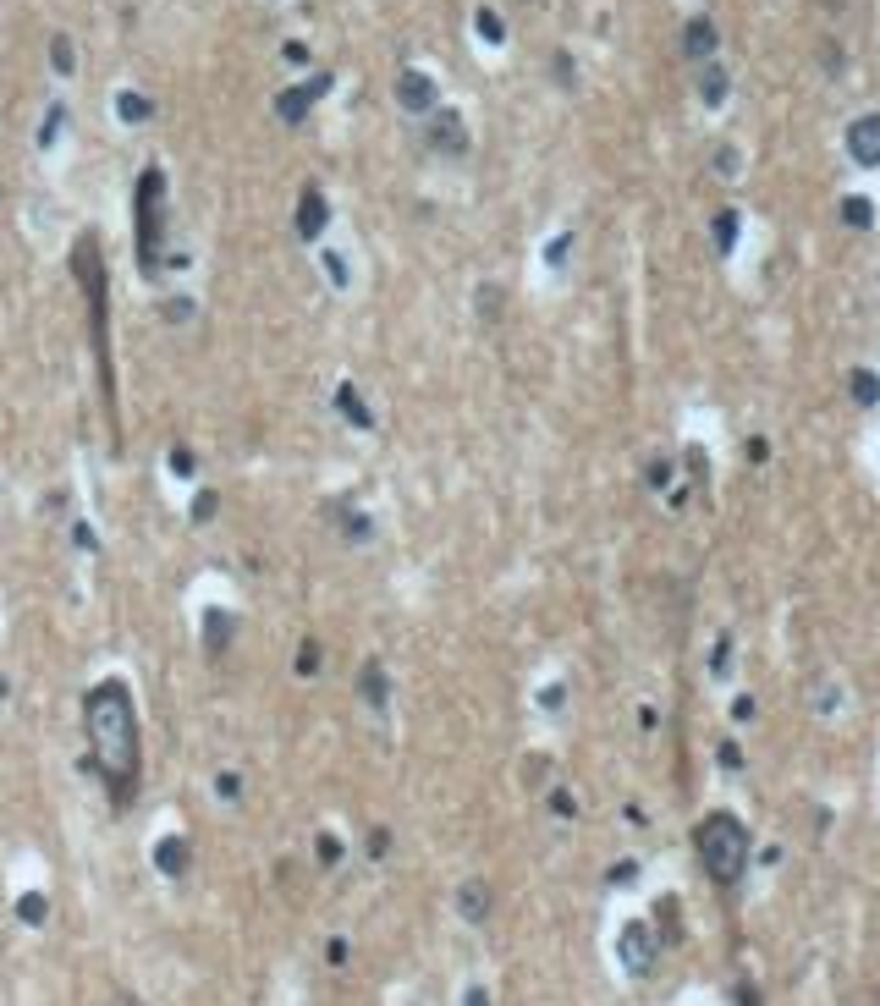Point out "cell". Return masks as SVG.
Returning <instances> with one entry per match:
<instances>
[{"instance_id":"obj_17","label":"cell","mask_w":880,"mask_h":1006,"mask_svg":"<svg viewBox=\"0 0 880 1006\" xmlns=\"http://www.w3.org/2000/svg\"><path fill=\"white\" fill-rule=\"evenodd\" d=\"M710 231H715V248H721V253H732V248H738V231H743V226H738V215H732V210H721V215L710 221Z\"/></svg>"},{"instance_id":"obj_6","label":"cell","mask_w":880,"mask_h":1006,"mask_svg":"<svg viewBox=\"0 0 880 1006\" xmlns=\"http://www.w3.org/2000/svg\"><path fill=\"white\" fill-rule=\"evenodd\" d=\"M325 94H331V72H320V77H309V83H298V88L275 94V116H281L286 127H298V121L309 116V105H314V99H325Z\"/></svg>"},{"instance_id":"obj_25","label":"cell","mask_w":880,"mask_h":1006,"mask_svg":"<svg viewBox=\"0 0 880 1006\" xmlns=\"http://www.w3.org/2000/svg\"><path fill=\"white\" fill-rule=\"evenodd\" d=\"M17 919H23V924H45V919H50V902H45L39 891H28V897H17Z\"/></svg>"},{"instance_id":"obj_5","label":"cell","mask_w":880,"mask_h":1006,"mask_svg":"<svg viewBox=\"0 0 880 1006\" xmlns=\"http://www.w3.org/2000/svg\"><path fill=\"white\" fill-rule=\"evenodd\" d=\"M424 143H429L435 154H468V127H463V116L446 110V105H435V110H429V127H424Z\"/></svg>"},{"instance_id":"obj_35","label":"cell","mask_w":880,"mask_h":1006,"mask_svg":"<svg viewBox=\"0 0 880 1006\" xmlns=\"http://www.w3.org/2000/svg\"><path fill=\"white\" fill-rule=\"evenodd\" d=\"M171 473H182V478H188V473H199V457H193L188 446H177V451H171Z\"/></svg>"},{"instance_id":"obj_36","label":"cell","mask_w":880,"mask_h":1006,"mask_svg":"<svg viewBox=\"0 0 880 1006\" xmlns=\"http://www.w3.org/2000/svg\"><path fill=\"white\" fill-rule=\"evenodd\" d=\"M215 512H220V500H215V489H204V495L193 500V518H199V523H210Z\"/></svg>"},{"instance_id":"obj_21","label":"cell","mask_w":880,"mask_h":1006,"mask_svg":"<svg viewBox=\"0 0 880 1006\" xmlns=\"http://www.w3.org/2000/svg\"><path fill=\"white\" fill-rule=\"evenodd\" d=\"M50 67H56L61 77H67V72H77V50H72V39H67V34H56V39H50Z\"/></svg>"},{"instance_id":"obj_12","label":"cell","mask_w":880,"mask_h":1006,"mask_svg":"<svg viewBox=\"0 0 880 1006\" xmlns=\"http://www.w3.org/2000/svg\"><path fill=\"white\" fill-rule=\"evenodd\" d=\"M358 693H363L369 710H385V704H391V677H385V665L369 660V665L358 671Z\"/></svg>"},{"instance_id":"obj_26","label":"cell","mask_w":880,"mask_h":1006,"mask_svg":"<svg viewBox=\"0 0 880 1006\" xmlns=\"http://www.w3.org/2000/svg\"><path fill=\"white\" fill-rule=\"evenodd\" d=\"M726 671H732V632H721L715 638V654H710V677L715 683H726Z\"/></svg>"},{"instance_id":"obj_20","label":"cell","mask_w":880,"mask_h":1006,"mask_svg":"<svg viewBox=\"0 0 880 1006\" xmlns=\"http://www.w3.org/2000/svg\"><path fill=\"white\" fill-rule=\"evenodd\" d=\"M474 28H479V39H485V45H501V39H507V23H501L490 6H479V12H474Z\"/></svg>"},{"instance_id":"obj_46","label":"cell","mask_w":880,"mask_h":1006,"mask_svg":"<svg viewBox=\"0 0 880 1006\" xmlns=\"http://www.w3.org/2000/svg\"><path fill=\"white\" fill-rule=\"evenodd\" d=\"M127 1006H132V1001H127Z\"/></svg>"},{"instance_id":"obj_28","label":"cell","mask_w":880,"mask_h":1006,"mask_svg":"<svg viewBox=\"0 0 880 1006\" xmlns=\"http://www.w3.org/2000/svg\"><path fill=\"white\" fill-rule=\"evenodd\" d=\"M61 127H67V105H50V116H45V127H39V149H50V143L61 138Z\"/></svg>"},{"instance_id":"obj_44","label":"cell","mask_w":880,"mask_h":1006,"mask_svg":"<svg viewBox=\"0 0 880 1006\" xmlns=\"http://www.w3.org/2000/svg\"><path fill=\"white\" fill-rule=\"evenodd\" d=\"M738 1006H760V984H738Z\"/></svg>"},{"instance_id":"obj_29","label":"cell","mask_w":880,"mask_h":1006,"mask_svg":"<svg viewBox=\"0 0 880 1006\" xmlns=\"http://www.w3.org/2000/svg\"><path fill=\"white\" fill-rule=\"evenodd\" d=\"M644 484H650V489H666V484H671V462H666V457H650Z\"/></svg>"},{"instance_id":"obj_37","label":"cell","mask_w":880,"mask_h":1006,"mask_svg":"<svg viewBox=\"0 0 880 1006\" xmlns=\"http://www.w3.org/2000/svg\"><path fill=\"white\" fill-rule=\"evenodd\" d=\"M550 77H561L572 88V56H550Z\"/></svg>"},{"instance_id":"obj_16","label":"cell","mask_w":880,"mask_h":1006,"mask_svg":"<svg viewBox=\"0 0 880 1006\" xmlns=\"http://www.w3.org/2000/svg\"><path fill=\"white\" fill-rule=\"evenodd\" d=\"M204 632H210V654H220V649H226V638L237 632V621H231V616H226V611L215 605V611L204 616Z\"/></svg>"},{"instance_id":"obj_34","label":"cell","mask_w":880,"mask_h":1006,"mask_svg":"<svg viewBox=\"0 0 880 1006\" xmlns=\"http://www.w3.org/2000/svg\"><path fill=\"white\" fill-rule=\"evenodd\" d=\"M715 171H721V177H738V171H743L738 149H715Z\"/></svg>"},{"instance_id":"obj_31","label":"cell","mask_w":880,"mask_h":1006,"mask_svg":"<svg viewBox=\"0 0 880 1006\" xmlns=\"http://www.w3.org/2000/svg\"><path fill=\"white\" fill-rule=\"evenodd\" d=\"M550 814H556V819H578V803H572V792H567V786H556V792H550Z\"/></svg>"},{"instance_id":"obj_11","label":"cell","mask_w":880,"mask_h":1006,"mask_svg":"<svg viewBox=\"0 0 880 1006\" xmlns=\"http://www.w3.org/2000/svg\"><path fill=\"white\" fill-rule=\"evenodd\" d=\"M622 957H628L633 973H644V968L655 962V935H650L644 924H628V929H622Z\"/></svg>"},{"instance_id":"obj_13","label":"cell","mask_w":880,"mask_h":1006,"mask_svg":"<svg viewBox=\"0 0 880 1006\" xmlns=\"http://www.w3.org/2000/svg\"><path fill=\"white\" fill-rule=\"evenodd\" d=\"M715 39H721V34H715V23H710V17H693V23L682 28V50H688L693 61H710Z\"/></svg>"},{"instance_id":"obj_10","label":"cell","mask_w":880,"mask_h":1006,"mask_svg":"<svg viewBox=\"0 0 880 1006\" xmlns=\"http://www.w3.org/2000/svg\"><path fill=\"white\" fill-rule=\"evenodd\" d=\"M726 88H732V72H726L721 61H699V99H704L710 110L726 105Z\"/></svg>"},{"instance_id":"obj_22","label":"cell","mask_w":880,"mask_h":1006,"mask_svg":"<svg viewBox=\"0 0 880 1006\" xmlns=\"http://www.w3.org/2000/svg\"><path fill=\"white\" fill-rule=\"evenodd\" d=\"M853 402H858V407H875V402H880V380H875L869 369H853Z\"/></svg>"},{"instance_id":"obj_32","label":"cell","mask_w":880,"mask_h":1006,"mask_svg":"<svg viewBox=\"0 0 880 1006\" xmlns=\"http://www.w3.org/2000/svg\"><path fill=\"white\" fill-rule=\"evenodd\" d=\"M655 913H660V929H666V940H677V897H660V902H655Z\"/></svg>"},{"instance_id":"obj_4","label":"cell","mask_w":880,"mask_h":1006,"mask_svg":"<svg viewBox=\"0 0 880 1006\" xmlns=\"http://www.w3.org/2000/svg\"><path fill=\"white\" fill-rule=\"evenodd\" d=\"M138 270L143 275H160L166 270V177L155 171H143L138 177Z\"/></svg>"},{"instance_id":"obj_43","label":"cell","mask_w":880,"mask_h":1006,"mask_svg":"<svg viewBox=\"0 0 880 1006\" xmlns=\"http://www.w3.org/2000/svg\"><path fill=\"white\" fill-rule=\"evenodd\" d=\"M215 792H220V797H237V792H242V781H237V775H220V781H215Z\"/></svg>"},{"instance_id":"obj_15","label":"cell","mask_w":880,"mask_h":1006,"mask_svg":"<svg viewBox=\"0 0 880 1006\" xmlns=\"http://www.w3.org/2000/svg\"><path fill=\"white\" fill-rule=\"evenodd\" d=\"M188 858H193V853H188L182 836H166V842L155 847V864H160V875H171V880H177V875H188Z\"/></svg>"},{"instance_id":"obj_14","label":"cell","mask_w":880,"mask_h":1006,"mask_svg":"<svg viewBox=\"0 0 880 1006\" xmlns=\"http://www.w3.org/2000/svg\"><path fill=\"white\" fill-rule=\"evenodd\" d=\"M457 913H463L468 924H485V919H490V886H485V880H468V886L457 891Z\"/></svg>"},{"instance_id":"obj_38","label":"cell","mask_w":880,"mask_h":1006,"mask_svg":"<svg viewBox=\"0 0 880 1006\" xmlns=\"http://www.w3.org/2000/svg\"><path fill=\"white\" fill-rule=\"evenodd\" d=\"M325 275H331L336 286H347V264H342V253H325Z\"/></svg>"},{"instance_id":"obj_8","label":"cell","mask_w":880,"mask_h":1006,"mask_svg":"<svg viewBox=\"0 0 880 1006\" xmlns=\"http://www.w3.org/2000/svg\"><path fill=\"white\" fill-rule=\"evenodd\" d=\"M325 221H331L325 193H320V188H303V199H298V237H303V242H320Z\"/></svg>"},{"instance_id":"obj_9","label":"cell","mask_w":880,"mask_h":1006,"mask_svg":"<svg viewBox=\"0 0 880 1006\" xmlns=\"http://www.w3.org/2000/svg\"><path fill=\"white\" fill-rule=\"evenodd\" d=\"M396 99H402V110L429 116V110H435V83H429L424 72H402V77H396Z\"/></svg>"},{"instance_id":"obj_2","label":"cell","mask_w":880,"mask_h":1006,"mask_svg":"<svg viewBox=\"0 0 880 1006\" xmlns=\"http://www.w3.org/2000/svg\"><path fill=\"white\" fill-rule=\"evenodd\" d=\"M72 270H77L83 297H88V330H94V358H99L105 407L116 413V375H110V281H105V259H99V242H94V237H77Z\"/></svg>"},{"instance_id":"obj_45","label":"cell","mask_w":880,"mask_h":1006,"mask_svg":"<svg viewBox=\"0 0 880 1006\" xmlns=\"http://www.w3.org/2000/svg\"><path fill=\"white\" fill-rule=\"evenodd\" d=\"M325 957H331V962L342 968V962H347V940H331V946H325Z\"/></svg>"},{"instance_id":"obj_24","label":"cell","mask_w":880,"mask_h":1006,"mask_svg":"<svg viewBox=\"0 0 880 1006\" xmlns=\"http://www.w3.org/2000/svg\"><path fill=\"white\" fill-rule=\"evenodd\" d=\"M331 518L347 529V539H369V518H358V512H347L342 500H331Z\"/></svg>"},{"instance_id":"obj_23","label":"cell","mask_w":880,"mask_h":1006,"mask_svg":"<svg viewBox=\"0 0 880 1006\" xmlns=\"http://www.w3.org/2000/svg\"><path fill=\"white\" fill-rule=\"evenodd\" d=\"M116 110H121V121H132V127H138V121H149V99L132 94V88H127V94H116Z\"/></svg>"},{"instance_id":"obj_19","label":"cell","mask_w":880,"mask_h":1006,"mask_svg":"<svg viewBox=\"0 0 880 1006\" xmlns=\"http://www.w3.org/2000/svg\"><path fill=\"white\" fill-rule=\"evenodd\" d=\"M336 402H342V413H347V424H353V429H369V424H374V418H369V407L358 402V391H353V385H342V391H336Z\"/></svg>"},{"instance_id":"obj_3","label":"cell","mask_w":880,"mask_h":1006,"mask_svg":"<svg viewBox=\"0 0 880 1006\" xmlns=\"http://www.w3.org/2000/svg\"><path fill=\"white\" fill-rule=\"evenodd\" d=\"M693 847H699L704 875L715 886H738L743 880V869H749V830H743L738 814H726V808L704 814L699 830H693Z\"/></svg>"},{"instance_id":"obj_42","label":"cell","mask_w":880,"mask_h":1006,"mask_svg":"<svg viewBox=\"0 0 880 1006\" xmlns=\"http://www.w3.org/2000/svg\"><path fill=\"white\" fill-rule=\"evenodd\" d=\"M369 853H374V858H385V853H391V836H385V830H374V836H369Z\"/></svg>"},{"instance_id":"obj_27","label":"cell","mask_w":880,"mask_h":1006,"mask_svg":"<svg viewBox=\"0 0 880 1006\" xmlns=\"http://www.w3.org/2000/svg\"><path fill=\"white\" fill-rule=\"evenodd\" d=\"M479 319H485V324H496V319H501V286H496V281H485V286H479Z\"/></svg>"},{"instance_id":"obj_30","label":"cell","mask_w":880,"mask_h":1006,"mask_svg":"<svg viewBox=\"0 0 880 1006\" xmlns=\"http://www.w3.org/2000/svg\"><path fill=\"white\" fill-rule=\"evenodd\" d=\"M314 858H320L325 869H336V864H342V842H336V836H320V842H314Z\"/></svg>"},{"instance_id":"obj_7","label":"cell","mask_w":880,"mask_h":1006,"mask_svg":"<svg viewBox=\"0 0 880 1006\" xmlns=\"http://www.w3.org/2000/svg\"><path fill=\"white\" fill-rule=\"evenodd\" d=\"M847 154L858 165H880V116H858L847 127Z\"/></svg>"},{"instance_id":"obj_18","label":"cell","mask_w":880,"mask_h":1006,"mask_svg":"<svg viewBox=\"0 0 880 1006\" xmlns=\"http://www.w3.org/2000/svg\"><path fill=\"white\" fill-rule=\"evenodd\" d=\"M842 221H847L853 231H869V226H875V210H869V199L847 193V199H842Z\"/></svg>"},{"instance_id":"obj_1","label":"cell","mask_w":880,"mask_h":1006,"mask_svg":"<svg viewBox=\"0 0 880 1006\" xmlns=\"http://www.w3.org/2000/svg\"><path fill=\"white\" fill-rule=\"evenodd\" d=\"M83 732H88L94 770L110 786V797L116 803H132V786H138V710H132L127 683L105 677L83 699Z\"/></svg>"},{"instance_id":"obj_33","label":"cell","mask_w":880,"mask_h":1006,"mask_svg":"<svg viewBox=\"0 0 880 1006\" xmlns=\"http://www.w3.org/2000/svg\"><path fill=\"white\" fill-rule=\"evenodd\" d=\"M298 671H303V677H314V671H320V643H314V638H303V649H298Z\"/></svg>"},{"instance_id":"obj_41","label":"cell","mask_w":880,"mask_h":1006,"mask_svg":"<svg viewBox=\"0 0 880 1006\" xmlns=\"http://www.w3.org/2000/svg\"><path fill=\"white\" fill-rule=\"evenodd\" d=\"M567 253H572V237H556V242H550V248H545V259H550V264H561V259H567Z\"/></svg>"},{"instance_id":"obj_40","label":"cell","mask_w":880,"mask_h":1006,"mask_svg":"<svg viewBox=\"0 0 880 1006\" xmlns=\"http://www.w3.org/2000/svg\"><path fill=\"white\" fill-rule=\"evenodd\" d=\"M721 765H726V770H743V748H738V743H721Z\"/></svg>"},{"instance_id":"obj_39","label":"cell","mask_w":880,"mask_h":1006,"mask_svg":"<svg viewBox=\"0 0 880 1006\" xmlns=\"http://www.w3.org/2000/svg\"><path fill=\"white\" fill-rule=\"evenodd\" d=\"M166 319H177V324L193 319V303H188V297H171V303H166Z\"/></svg>"}]
</instances>
